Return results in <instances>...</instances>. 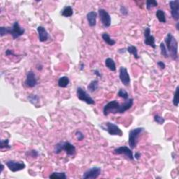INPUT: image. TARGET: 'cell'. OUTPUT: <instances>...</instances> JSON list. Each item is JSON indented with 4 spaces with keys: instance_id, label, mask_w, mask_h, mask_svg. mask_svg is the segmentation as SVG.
Here are the masks:
<instances>
[{
    "instance_id": "1",
    "label": "cell",
    "mask_w": 179,
    "mask_h": 179,
    "mask_svg": "<svg viewBox=\"0 0 179 179\" xmlns=\"http://www.w3.org/2000/svg\"><path fill=\"white\" fill-rule=\"evenodd\" d=\"M133 104H134V100L132 98L125 100V103L122 104L116 100L111 101L104 106L103 113L105 116H107L110 113H124L130 109L132 107Z\"/></svg>"
},
{
    "instance_id": "2",
    "label": "cell",
    "mask_w": 179,
    "mask_h": 179,
    "mask_svg": "<svg viewBox=\"0 0 179 179\" xmlns=\"http://www.w3.org/2000/svg\"><path fill=\"white\" fill-rule=\"evenodd\" d=\"M25 32L24 28L21 27L18 21L13 24L12 27H0V36L1 37L6 34H11L13 39H16L23 35Z\"/></svg>"
},
{
    "instance_id": "3",
    "label": "cell",
    "mask_w": 179,
    "mask_h": 179,
    "mask_svg": "<svg viewBox=\"0 0 179 179\" xmlns=\"http://www.w3.org/2000/svg\"><path fill=\"white\" fill-rule=\"evenodd\" d=\"M165 43L167 52L173 60H176L178 59V41L174 36L171 33L167 34L165 38ZM168 53V54H169Z\"/></svg>"
},
{
    "instance_id": "4",
    "label": "cell",
    "mask_w": 179,
    "mask_h": 179,
    "mask_svg": "<svg viewBox=\"0 0 179 179\" xmlns=\"http://www.w3.org/2000/svg\"><path fill=\"white\" fill-rule=\"evenodd\" d=\"M64 151L68 156H74L76 154V147L68 141H61L57 144L54 148V153L60 154Z\"/></svg>"
},
{
    "instance_id": "5",
    "label": "cell",
    "mask_w": 179,
    "mask_h": 179,
    "mask_svg": "<svg viewBox=\"0 0 179 179\" xmlns=\"http://www.w3.org/2000/svg\"><path fill=\"white\" fill-rule=\"evenodd\" d=\"M144 131V127H136L132 129L129 132L128 144L131 149H134L136 147L138 139L140 134Z\"/></svg>"
},
{
    "instance_id": "6",
    "label": "cell",
    "mask_w": 179,
    "mask_h": 179,
    "mask_svg": "<svg viewBox=\"0 0 179 179\" xmlns=\"http://www.w3.org/2000/svg\"><path fill=\"white\" fill-rule=\"evenodd\" d=\"M101 128L103 130L106 131L108 134L112 136H123V131L120 129V127L116 125L115 124L110 123V122H105L103 123L102 125H100Z\"/></svg>"
},
{
    "instance_id": "7",
    "label": "cell",
    "mask_w": 179,
    "mask_h": 179,
    "mask_svg": "<svg viewBox=\"0 0 179 179\" xmlns=\"http://www.w3.org/2000/svg\"><path fill=\"white\" fill-rule=\"evenodd\" d=\"M77 97L82 102H84L90 105H93L95 104L94 100L90 96V95L87 93L85 90H83L81 87H78L77 89Z\"/></svg>"
},
{
    "instance_id": "8",
    "label": "cell",
    "mask_w": 179,
    "mask_h": 179,
    "mask_svg": "<svg viewBox=\"0 0 179 179\" xmlns=\"http://www.w3.org/2000/svg\"><path fill=\"white\" fill-rule=\"evenodd\" d=\"M99 16H100V21L104 27L107 28L111 26V18L110 14L104 9H100L98 11Z\"/></svg>"
},
{
    "instance_id": "9",
    "label": "cell",
    "mask_w": 179,
    "mask_h": 179,
    "mask_svg": "<svg viewBox=\"0 0 179 179\" xmlns=\"http://www.w3.org/2000/svg\"><path fill=\"white\" fill-rule=\"evenodd\" d=\"M113 153H115V155H125V157L128 158L130 160H134V159L132 149H131L130 148L127 147V146H124L115 148V149L113 150Z\"/></svg>"
},
{
    "instance_id": "10",
    "label": "cell",
    "mask_w": 179,
    "mask_h": 179,
    "mask_svg": "<svg viewBox=\"0 0 179 179\" xmlns=\"http://www.w3.org/2000/svg\"><path fill=\"white\" fill-rule=\"evenodd\" d=\"M6 165L8 167L9 170L12 171V172H17V171L23 170L26 167L25 164L23 162H17L15 160L6 161Z\"/></svg>"
},
{
    "instance_id": "11",
    "label": "cell",
    "mask_w": 179,
    "mask_h": 179,
    "mask_svg": "<svg viewBox=\"0 0 179 179\" xmlns=\"http://www.w3.org/2000/svg\"><path fill=\"white\" fill-rule=\"evenodd\" d=\"M102 169L99 167H94L87 170L83 175V179H95L101 174Z\"/></svg>"
},
{
    "instance_id": "12",
    "label": "cell",
    "mask_w": 179,
    "mask_h": 179,
    "mask_svg": "<svg viewBox=\"0 0 179 179\" xmlns=\"http://www.w3.org/2000/svg\"><path fill=\"white\" fill-rule=\"evenodd\" d=\"M144 34V43H145V45L152 47L153 48L155 49L156 48L155 39V37H154L153 35L150 34V28L148 27L145 28Z\"/></svg>"
},
{
    "instance_id": "13",
    "label": "cell",
    "mask_w": 179,
    "mask_h": 179,
    "mask_svg": "<svg viewBox=\"0 0 179 179\" xmlns=\"http://www.w3.org/2000/svg\"><path fill=\"white\" fill-rule=\"evenodd\" d=\"M119 79L121 83L125 86H128L130 83V77L127 68L121 66L119 70Z\"/></svg>"
},
{
    "instance_id": "14",
    "label": "cell",
    "mask_w": 179,
    "mask_h": 179,
    "mask_svg": "<svg viewBox=\"0 0 179 179\" xmlns=\"http://www.w3.org/2000/svg\"><path fill=\"white\" fill-rule=\"evenodd\" d=\"M169 6L171 9V17L174 20L178 21L179 20V1L178 0L170 1Z\"/></svg>"
},
{
    "instance_id": "15",
    "label": "cell",
    "mask_w": 179,
    "mask_h": 179,
    "mask_svg": "<svg viewBox=\"0 0 179 179\" xmlns=\"http://www.w3.org/2000/svg\"><path fill=\"white\" fill-rule=\"evenodd\" d=\"M37 79L36 74L33 71H30L27 74V77L25 83L27 87H34L37 85Z\"/></svg>"
},
{
    "instance_id": "16",
    "label": "cell",
    "mask_w": 179,
    "mask_h": 179,
    "mask_svg": "<svg viewBox=\"0 0 179 179\" xmlns=\"http://www.w3.org/2000/svg\"><path fill=\"white\" fill-rule=\"evenodd\" d=\"M37 32L39 34V39L41 42H45L49 39V34L47 30L43 26H39L37 27Z\"/></svg>"
},
{
    "instance_id": "17",
    "label": "cell",
    "mask_w": 179,
    "mask_h": 179,
    "mask_svg": "<svg viewBox=\"0 0 179 179\" xmlns=\"http://www.w3.org/2000/svg\"><path fill=\"white\" fill-rule=\"evenodd\" d=\"M87 20L88 25L91 27H93L97 24V13L95 11H90L87 14Z\"/></svg>"
},
{
    "instance_id": "18",
    "label": "cell",
    "mask_w": 179,
    "mask_h": 179,
    "mask_svg": "<svg viewBox=\"0 0 179 179\" xmlns=\"http://www.w3.org/2000/svg\"><path fill=\"white\" fill-rule=\"evenodd\" d=\"M102 37L103 40L104 41V42H105L106 44H108V45H111V46H113L115 44L116 41L115 40L111 39V37L109 36V34L108 33H103L102 35Z\"/></svg>"
},
{
    "instance_id": "19",
    "label": "cell",
    "mask_w": 179,
    "mask_h": 179,
    "mask_svg": "<svg viewBox=\"0 0 179 179\" xmlns=\"http://www.w3.org/2000/svg\"><path fill=\"white\" fill-rule=\"evenodd\" d=\"M73 9L71 8V6H66L64 8L62 9V11H61V15L62 16L65 17V18H68V17H71L73 16Z\"/></svg>"
},
{
    "instance_id": "20",
    "label": "cell",
    "mask_w": 179,
    "mask_h": 179,
    "mask_svg": "<svg viewBox=\"0 0 179 179\" xmlns=\"http://www.w3.org/2000/svg\"><path fill=\"white\" fill-rule=\"evenodd\" d=\"M105 66L108 69L112 71H115L116 70V65L113 59L108 58L105 60Z\"/></svg>"
},
{
    "instance_id": "21",
    "label": "cell",
    "mask_w": 179,
    "mask_h": 179,
    "mask_svg": "<svg viewBox=\"0 0 179 179\" xmlns=\"http://www.w3.org/2000/svg\"><path fill=\"white\" fill-rule=\"evenodd\" d=\"M99 87V81L98 80H93L89 83V85H87V90L90 92H94Z\"/></svg>"
},
{
    "instance_id": "22",
    "label": "cell",
    "mask_w": 179,
    "mask_h": 179,
    "mask_svg": "<svg viewBox=\"0 0 179 179\" xmlns=\"http://www.w3.org/2000/svg\"><path fill=\"white\" fill-rule=\"evenodd\" d=\"M156 17L158 19L160 22H162V23H165L167 22V19H166V16H165V13L164 12L163 10H161V9H158V10L156 11Z\"/></svg>"
},
{
    "instance_id": "23",
    "label": "cell",
    "mask_w": 179,
    "mask_h": 179,
    "mask_svg": "<svg viewBox=\"0 0 179 179\" xmlns=\"http://www.w3.org/2000/svg\"><path fill=\"white\" fill-rule=\"evenodd\" d=\"M69 79L67 77H62L58 80V86L60 87H66L69 84Z\"/></svg>"
},
{
    "instance_id": "24",
    "label": "cell",
    "mask_w": 179,
    "mask_h": 179,
    "mask_svg": "<svg viewBox=\"0 0 179 179\" xmlns=\"http://www.w3.org/2000/svg\"><path fill=\"white\" fill-rule=\"evenodd\" d=\"M127 51L130 53L131 55H132L134 57V58L136 59V60H138L139 58V56L138 55V50H137L136 47L134 46V45H129L127 48Z\"/></svg>"
},
{
    "instance_id": "25",
    "label": "cell",
    "mask_w": 179,
    "mask_h": 179,
    "mask_svg": "<svg viewBox=\"0 0 179 179\" xmlns=\"http://www.w3.org/2000/svg\"><path fill=\"white\" fill-rule=\"evenodd\" d=\"M51 179H66V175L64 172H53L49 176Z\"/></svg>"
},
{
    "instance_id": "26",
    "label": "cell",
    "mask_w": 179,
    "mask_h": 179,
    "mask_svg": "<svg viewBox=\"0 0 179 179\" xmlns=\"http://www.w3.org/2000/svg\"><path fill=\"white\" fill-rule=\"evenodd\" d=\"M160 52H161L162 56L165 57V58H168L169 54H168V52H167V50L166 48V46H165V43H163V42L160 43Z\"/></svg>"
},
{
    "instance_id": "27",
    "label": "cell",
    "mask_w": 179,
    "mask_h": 179,
    "mask_svg": "<svg viewBox=\"0 0 179 179\" xmlns=\"http://www.w3.org/2000/svg\"><path fill=\"white\" fill-rule=\"evenodd\" d=\"M179 93V87L177 86L176 87V91H175V93H174V98H173V100H172V102H173V104L175 106H178V102H179V98H178V95Z\"/></svg>"
},
{
    "instance_id": "28",
    "label": "cell",
    "mask_w": 179,
    "mask_h": 179,
    "mask_svg": "<svg viewBox=\"0 0 179 179\" xmlns=\"http://www.w3.org/2000/svg\"><path fill=\"white\" fill-rule=\"evenodd\" d=\"M27 99L31 104H34V105H36L37 103L39 102V96L37 95H30L27 97Z\"/></svg>"
},
{
    "instance_id": "29",
    "label": "cell",
    "mask_w": 179,
    "mask_h": 179,
    "mask_svg": "<svg viewBox=\"0 0 179 179\" xmlns=\"http://www.w3.org/2000/svg\"><path fill=\"white\" fill-rule=\"evenodd\" d=\"M158 3L157 1H155V0H148V1H146V9H148V10H150L152 8H153V7H156L157 6Z\"/></svg>"
},
{
    "instance_id": "30",
    "label": "cell",
    "mask_w": 179,
    "mask_h": 179,
    "mask_svg": "<svg viewBox=\"0 0 179 179\" xmlns=\"http://www.w3.org/2000/svg\"><path fill=\"white\" fill-rule=\"evenodd\" d=\"M118 95L120 97L123 98V100H127L129 99L128 92H127V91L124 89H120L118 92Z\"/></svg>"
},
{
    "instance_id": "31",
    "label": "cell",
    "mask_w": 179,
    "mask_h": 179,
    "mask_svg": "<svg viewBox=\"0 0 179 179\" xmlns=\"http://www.w3.org/2000/svg\"><path fill=\"white\" fill-rule=\"evenodd\" d=\"M11 146L9 145V139H4L1 140V146H0V148L1 150L4 148H11Z\"/></svg>"
},
{
    "instance_id": "32",
    "label": "cell",
    "mask_w": 179,
    "mask_h": 179,
    "mask_svg": "<svg viewBox=\"0 0 179 179\" xmlns=\"http://www.w3.org/2000/svg\"><path fill=\"white\" fill-rule=\"evenodd\" d=\"M154 121H155V123H157V124H159V125H162V124L165 123V120L163 117H162L160 115H155L154 116Z\"/></svg>"
},
{
    "instance_id": "33",
    "label": "cell",
    "mask_w": 179,
    "mask_h": 179,
    "mask_svg": "<svg viewBox=\"0 0 179 179\" xmlns=\"http://www.w3.org/2000/svg\"><path fill=\"white\" fill-rule=\"evenodd\" d=\"M75 136H76V138H77V139L78 141H82L84 139V134L82 133L81 131H77L75 133Z\"/></svg>"
},
{
    "instance_id": "34",
    "label": "cell",
    "mask_w": 179,
    "mask_h": 179,
    "mask_svg": "<svg viewBox=\"0 0 179 179\" xmlns=\"http://www.w3.org/2000/svg\"><path fill=\"white\" fill-rule=\"evenodd\" d=\"M27 155H28L30 157H34V158H37L38 156H39V153L37 151V150H30V151L28 152V153H27Z\"/></svg>"
},
{
    "instance_id": "35",
    "label": "cell",
    "mask_w": 179,
    "mask_h": 179,
    "mask_svg": "<svg viewBox=\"0 0 179 179\" xmlns=\"http://www.w3.org/2000/svg\"><path fill=\"white\" fill-rule=\"evenodd\" d=\"M120 11H121V14L123 15V16H127V15H128V13H129L128 9H127L126 7L125 6H121V9H120Z\"/></svg>"
},
{
    "instance_id": "36",
    "label": "cell",
    "mask_w": 179,
    "mask_h": 179,
    "mask_svg": "<svg viewBox=\"0 0 179 179\" xmlns=\"http://www.w3.org/2000/svg\"><path fill=\"white\" fill-rule=\"evenodd\" d=\"M157 65L161 69H164L166 67V65H165V64L163 62H162V61H159V62H157Z\"/></svg>"
},
{
    "instance_id": "37",
    "label": "cell",
    "mask_w": 179,
    "mask_h": 179,
    "mask_svg": "<svg viewBox=\"0 0 179 179\" xmlns=\"http://www.w3.org/2000/svg\"><path fill=\"white\" fill-rule=\"evenodd\" d=\"M6 56H11V55H12V56H16V55L13 53V51L9 50V49H8V50H6Z\"/></svg>"
},
{
    "instance_id": "38",
    "label": "cell",
    "mask_w": 179,
    "mask_h": 179,
    "mask_svg": "<svg viewBox=\"0 0 179 179\" xmlns=\"http://www.w3.org/2000/svg\"><path fill=\"white\" fill-rule=\"evenodd\" d=\"M93 72H94V74H95L96 76H97L98 77H102V74H101V73L100 72V71L99 70H94L93 71Z\"/></svg>"
},
{
    "instance_id": "39",
    "label": "cell",
    "mask_w": 179,
    "mask_h": 179,
    "mask_svg": "<svg viewBox=\"0 0 179 179\" xmlns=\"http://www.w3.org/2000/svg\"><path fill=\"white\" fill-rule=\"evenodd\" d=\"M141 153H136L134 154V157L135 158V159H136V160H139L140 158V157H141Z\"/></svg>"
},
{
    "instance_id": "40",
    "label": "cell",
    "mask_w": 179,
    "mask_h": 179,
    "mask_svg": "<svg viewBox=\"0 0 179 179\" xmlns=\"http://www.w3.org/2000/svg\"><path fill=\"white\" fill-rule=\"evenodd\" d=\"M37 69L38 70H40V71H41V70L43 69V66L41 65V64H39H39H37Z\"/></svg>"
},
{
    "instance_id": "41",
    "label": "cell",
    "mask_w": 179,
    "mask_h": 179,
    "mask_svg": "<svg viewBox=\"0 0 179 179\" xmlns=\"http://www.w3.org/2000/svg\"><path fill=\"white\" fill-rule=\"evenodd\" d=\"M125 52H126V49H120V50L118 51V53H125Z\"/></svg>"
},
{
    "instance_id": "42",
    "label": "cell",
    "mask_w": 179,
    "mask_h": 179,
    "mask_svg": "<svg viewBox=\"0 0 179 179\" xmlns=\"http://www.w3.org/2000/svg\"><path fill=\"white\" fill-rule=\"evenodd\" d=\"M4 169V165L3 164H1V171H0V173H1H1H2Z\"/></svg>"
},
{
    "instance_id": "43",
    "label": "cell",
    "mask_w": 179,
    "mask_h": 179,
    "mask_svg": "<svg viewBox=\"0 0 179 179\" xmlns=\"http://www.w3.org/2000/svg\"><path fill=\"white\" fill-rule=\"evenodd\" d=\"M84 66H85L84 64H83V63H81V70H83V68H84Z\"/></svg>"
},
{
    "instance_id": "44",
    "label": "cell",
    "mask_w": 179,
    "mask_h": 179,
    "mask_svg": "<svg viewBox=\"0 0 179 179\" xmlns=\"http://www.w3.org/2000/svg\"><path fill=\"white\" fill-rule=\"evenodd\" d=\"M176 30H179V22H177V23H176Z\"/></svg>"
}]
</instances>
